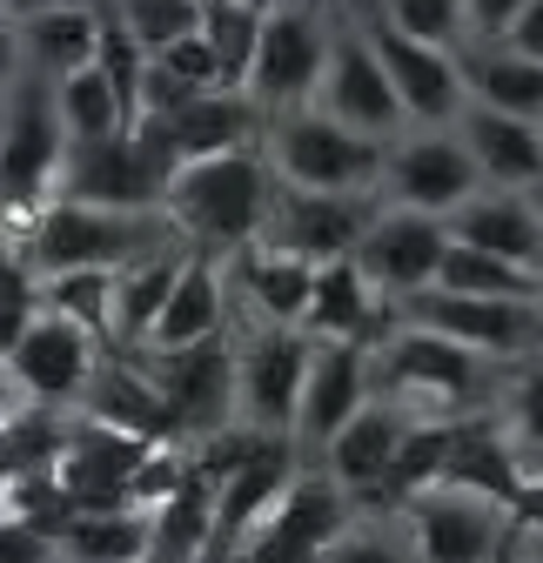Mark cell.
<instances>
[{
    "instance_id": "6da1fadb",
    "label": "cell",
    "mask_w": 543,
    "mask_h": 563,
    "mask_svg": "<svg viewBox=\"0 0 543 563\" xmlns=\"http://www.w3.org/2000/svg\"><path fill=\"white\" fill-rule=\"evenodd\" d=\"M503 376H510L503 363L410 322H389V335H376V396L402 402L417 422H456L497 409Z\"/></svg>"
},
{
    "instance_id": "7a4b0ae2",
    "label": "cell",
    "mask_w": 543,
    "mask_h": 563,
    "mask_svg": "<svg viewBox=\"0 0 543 563\" xmlns=\"http://www.w3.org/2000/svg\"><path fill=\"white\" fill-rule=\"evenodd\" d=\"M268 201H276V168L262 148L209 155V162H181L168 181V222L181 229L188 249L201 255H242L268 229Z\"/></svg>"
},
{
    "instance_id": "3957f363",
    "label": "cell",
    "mask_w": 543,
    "mask_h": 563,
    "mask_svg": "<svg viewBox=\"0 0 543 563\" xmlns=\"http://www.w3.org/2000/svg\"><path fill=\"white\" fill-rule=\"evenodd\" d=\"M181 229L168 222V208H95V201H54L34 216V229L14 242L27 275H81V268H128L155 249H175Z\"/></svg>"
},
{
    "instance_id": "277c9868",
    "label": "cell",
    "mask_w": 543,
    "mask_h": 563,
    "mask_svg": "<svg viewBox=\"0 0 543 563\" xmlns=\"http://www.w3.org/2000/svg\"><path fill=\"white\" fill-rule=\"evenodd\" d=\"M60 168H67V121L54 101V81H21L0 114V235L21 242L41 208L60 201Z\"/></svg>"
},
{
    "instance_id": "5b68a950",
    "label": "cell",
    "mask_w": 543,
    "mask_h": 563,
    "mask_svg": "<svg viewBox=\"0 0 543 563\" xmlns=\"http://www.w3.org/2000/svg\"><path fill=\"white\" fill-rule=\"evenodd\" d=\"M229 349H235V416H242V430L289 437L296 443V409H302L315 335L289 329V322H268V316H255V309L235 302Z\"/></svg>"
},
{
    "instance_id": "8992f818",
    "label": "cell",
    "mask_w": 543,
    "mask_h": 563,
    "mask_svg": "<svg viewBox=\"0 0 543 563\" xmlns=\"http://www.w3.org/2000/svg\"><path fill=\"white\" fill-rule=\"evenodd\" d=\"M262 155L276 168V181L289 188H315V195H376L383 168H389V141H369L343 121H329L322 108H296L262 128Z\"/></svg>"
},
{
    "instance_id": "52a82bcc",
    "label": "cell",
    "mask_w": 543,
    "mask_h": 563,
    "mask_svg": "<svg viewBox=\"0 0 543 563\" xmlns=\"http://www.w3.org/2000/svg\"><path fill=\"white\" fill-rule=\"evenodd\" d=\"M175 181V155L155 121L134 134H101V141H67V168L60 195L67 201H95V208H162Z\"/></svg>"
},
{
    "instance_id": "ba28073f",
    "label": "cell",
    "mask_w": 543,
    "mask_h": 563,
    "mask_svg": "<svg viewBox=\"0 0 543 563\" xmlns=\"http://www.w3.org/2000/svg\"><path fill=\"white\" fill-rule=\"evenodd\" d=\"M335 21L322 0H282L268 8V27H262V47H255V75H248V101L262 108V121L276 114H296L315 101V81L329 67V47H335Z\"/></svg>"
},
{
    "instance_id": "9c48e42d",
    "label": "cell",
    "mask_w": 543,
    "mask_h": 563,
    "mask_svg": "<svg viewBox=\"0 0 543 563\" xmlns=\"http://www.w3.org/2000/svg\"><path fill=\"white\" fill-rule=\"evenodd\" d=\"M402 523H410V543L423 563H510L517 550V510L497 497H477V489H410L396 497Z\"/></svg>"
},
{
    "instance_id": "30bf717a",
    "label": "cell",
    "mask_w": 543,
    "mask_h": 563,
    "mask_svg": "<svg viewBox=\"0 0 543 563\" xmlns=\"http://www.w3.org/2000/svg\"><path fill=\"white\" fill-rule=\"evenodd\" d=\"M8 369H14V383H21V396H27V409H47V416H81V402H88V389H95V376L108 369V342L95 335V329H81L75 316H60V309H34V322H27V335H21V349L8 356Z\"/></svg>"
},
{
    "instance_id": "8fae6325",
    "label": "cell",
    "mask_w": 543,
    "mask_h": 563,
    "mask_svg": "<svg viewBox=\"0 0 543 563\" xmlns=\"http://www.w3.org/2000/svg\"><path fill=\"white\" fill-rule=\"evenodd\" d=\"M396 322L450 335L477 356L517 369L543 356V302H517V296H450V289H423L396 309Z\"/></svg>"
},
{
    "instance_id": "7c38bea8",
    "label": "cell",
    "mask_w": 543,
    "mask_h": 563,
    "mask_svg": "<svg viewBox=\"0 0 543 563\" xmlns=\"http://www.w3.org/2000/svg\"><path fill=\"white\" fill-rule=\"evenodd\" d=\"M350 517H356V497L315 456H302V470L282 483V497L268 504L255 517V530L242 537V556L248 563H315Z\"/></svg>"
},
{
    "instance_id": "4fadbf2b",
    "label": "cell",
    "mask_w": 543,
    "mask_h": 563,
    "mask_svg": "<svg viewBox=\"0 0 543 563\" xmlns=\"http://www.w3.org/2000/svg\"><path fill=\"white\" fill-rule=\"evenodd\" d=\"M148 450L155 443L108 430L95 416H60V443L47 450V463H54L67 510H142L134 504V476H142Z\"/></svg>"
},
{
    "instance_id": "5bb4252c",
    "label": "cell",
    "mask_w": 543,
    "mask_h": 563,
    "mask_svg": "<svg viewBox=\"0 0 543 563\" xmlns=\"http://www.w3.org/2000/svg\"><path fill=\"white\" fill-rule=\"evenodd\" d=\"M469 195H484V175H477V162H469L456 121L410 128V134L389 141V168H383V188H376L383 208H417V216H443L450 222Z\"/></svg>"
},
{
    "instance_id": "9a60e30c",
    "label": "cell",
    "mask_w": 543,
    "mask_h": 563,
    "mask_svg": "<svg viewBox=\"0 0 543 563\" xmlns=\"http://www.w3.org/2000/svg\"><path fill=\"white\" fill-rule=\"evenodd\" d=\"M142 376L162 389L168 422L181 443H209L222 430H242L235 416V349L229 335L215 342H195V349H168V356H134Z\"/></svg>"
},
{
    "instance_id": "2e32d148",
    "label": "cell",
    "mask_w": 543,
    "mask_h": 563,
    "mask_svg": "<svg viewBox=\"0 0 543 563\" xmlns=\"http://www.w3.org/2000/svg\"><path fill=\"white\" fill-rule=\"evenodd\" d=\"M376 60H383V75L402 101V114H410V128H443L463 114L469 88H463V47H436V41H417V34H402L396 21H383L376 8L356 14Z\"/></svg>"
},
{
    "instance_id": "e0dca14e",
    "label": "cell",
    "mask_w": 543,
    "mask_h": 563,
    "mask_svg": "<svg viewBox=\"0 0 543 563\" xmlns=\"http://www.w3.org/2000/svg\"><path fill=\"white\" fill-rule=\"evenodd\" d=\"M329 121H343L369 141H396V134H410V114H402L389 75H383V60L363 34V21L350 14L343 27H335V47H329V67H322V81H315V101Z\"/></svg>"
},
{
    "instance_id": "ac0fdd59",
    "label": "cell",
    "mask_w": 543,
    "mask_h": 563,
    "mask_svg": "<svg viewBox=\"0 0 543 563\" xmlns=\"http://www.w3.org/2000/svg\"><path fill=\"white\" fill-rule=\"evenodd\" d=\"M450 242H456V235H450L443 216H417V208H383V201H376V222L363 229L356 262H363V275L376 282V289L402 309L410 296L436 289Z\"/></svg>"
},
{
    "instance_id": "d6986e66",
    "label": "cell",
    "mask_w": 543,
    "mask_h": 563,
    "mask_svg": "<svg viewBox=\"0 0 543 563\" xmlns=\"http://www.w3.org/2000/svg\"><path fill=\"white\" fill-rule=\"evenodd\" d=\"M376 396V342H350V335H315L309 356V383H302V409H296V450L322 456L343 422Z\"/></svg>"
},
{
    "instance_id": "ffe728a7",
    "label": "cell",
    "mask_w": 543,
    "mask_h": 563,
    "mask_svg": "<svg viewBox=\"0 0 543 563\" xmlns=\"http://www.w3.org/2000/svg\"><path fill=\"white\" fill-rule=\"evenodd\" d=\"M376 222V195H315V188H289L276 181V201H268V249H289L302 262H343L356 255L363 229Z\"/></svg>"
},
{
    "instance_id": "44dd1931",
    "label": "cell",
    "mask_w": 543,
    "mask_h": 563,
    "mask_svg": "<svg viewBox=\"0 0 543 563\" xmlns=\"http://www.w3.org/2000/svg\"><path fill=\"white\" fill-rule=\"evenodd\" d=\"M410 430H417V416L402 409V402H389V396H369L350 422H343V437H335L315 463L350 489L356 504H389V483H396V456H402V443H410Z\"/></svg>"
},
{
    "instance_id": "7402d4cb",
    "label": "cell",
    "mask_w": 543,
    "mask_h": 563,
    "mask_svg": "<svg viewBox=\"0 0 543 563\" xmlns=\"http://www.w3.org/2000/svg\"><path fill=\"white\" fill-rule=\"evenodd\" d=\"M229 316H235V282H229V262H222V255L188 249L175 296H168V309L155 316L148 342L134 349V356H168V349L215 342V335H229Z\"/></svg>"
},
{
    "instance_id": "603a6c76",
    "label": "cell",
    "mask_w": 543,
    "mask_h": 563,
    "mask_svg": "<svg viewBox=\"0 0 543 563\" xmlns=\"http://www.w3.org/2000/svg\"><path fill=\"white\" fill-rule=\"evenodd\" d=\"M456 134H463L469 162H477L484 188L530 195L543 181V121H523V114H503V108H484V101H463Z\"/></svg>"
},
{
    "instance_id": "cb8c5ba5",
    "label": "cell",
    "mask_w": 543,
    "mask_h": 563,
    "mask_svg": "<svg viewBox=\"0 0 543 563\" xmlns=\"http://www.w3.org/2000/svg\"><path fill=\"white\" fill-rule=\"evenodd\" d=\"M168 141V155L175 168L181 162H209V155H235V148H262V108L248 95H201L175 114H148Z\"/></svg>"
},
{
    "instance_id": "d4e9b609",
    "label": "cell",
    "mask_w": 543,
    "mask_h": 563,
    "mask_svg": "<svg viewBox=\"0 0 543 563\" xmlns=\"http://www.w3.org/2000/svg\"><path fill=\"white\" fill-rule=\"evenodd\" d=\"M389 322H396V302L376 289L369 275H363V262H356V255L322 262V268H315V296H309V316H302V329H309V335L376 342V335H389Z\"/></svg>"
},
{
    "instance_id": "484cf974",
    "label": "cell",
    "mask_w": 543,
    "mask_h": 563,
    "mask_svg": "<svg viewBox=\"0 0 543 563\" xmlns=\"http://www.w3.org/2000/svg\"><path fill=\"white\" fill-rule=\"evenodd\" d=\"M450 235L469 242V249L510 255L523 268H543V208H536V195H517V188L469 195L456 216H450Z\"/></svg>"
},
{
    "instance_id": "4316f807",
    "label": "cell",
    "mask_w": 543,
    "mask_h": 563,
    "mask_svg": "<svg viewBox=\"0 0 543 563\" xmlns=\"http://www.w3.org/2000/svg\"><path fill=\"white\" fill-rule=\"evenodd\" d=\"M229 282H235V302L242 309L302 329L309 296H315V262H302L289 249H268V242H248L242 255H229Z\"/></svg>"
},
{
    "instance_id": "83f0119b",
    "label": "cell",
    "mask_w": 543,
    "mask_h": 563,
    "mask_svg": "<svg viewBox=\"0 0 543 563\" xmlns=\"http://www.w3.org/2000/svg\"><path fill=\"white\" fill-rule=\"evenodd\" d=\"M14 21H21V47H27V75L67 81L75 67H95L108 8H41V14H14Z\"/></svg>"
},
{
    "instance_id": "f1b7e54d",
    "label": "cell",
    "mask_w": 543,
    "mask_h": 563,
    "mask_svg": "<svg viewBox=\"0 0 543 563\" xmlns=\"http://www.w3.org/2000/svg\"><path fill=\"white\" fill-rule=\"evenodd\" d=\"M463 88L484 108L543 121V60H530L510 41H463Z\"/></svg>"
},
{
    "instance_id": "f546056e",
    "label": "cell",
    "mask_w": 543,
    "mask_h": 563,
    "mask_svg": "<svg viewBox=\"0 0 543 563\" xmlns=\"http://www.w3.org/2000/svg\"><path fill=\"white\" fill-rule=\"evenodd\" d=\"M181 262H188V242L155 249V255H142V262L114 268V356H134V349L148 342L155 316L168 309L175 282H181Z\"/></svg>"
},
{
    "instance_id": "4dcf8cb0",
    "label": "cell",
    "mask_w": 543,
    "mask_h": 563,
    "mask_svg": "<svg viewBox=\"0 0 543 563\" xmlns=\"http://www.w3.org/2000/svg\"><path fill=\"white\" fill-rule=\"evenodd\" d=\"M148 517H155V556L188 563L201 543L215 537V523H222V483L195 463V470L181 476V489H175V497H162Z\"/></svg>"
},
{
    "instance_id": "1f68e13d",
    "label": "cell",
    "mask_w": 543,
    "mask_h": 563,
    "mask_svg": "<svg viewBox=\"0 0 543 563\" xmlns=\"http://www.w3.org/2000/svg\"><path fill=\"white\" fill-rule=\"evenodd\" d=\"M67 563H142L155 556V517L148 510H75L60 523Z\"/></svg>"
},
{
    "instance_id": "d6a6232c",
    "label": "cell",
    "mask_w": 543,
    "mask_h": 563,
    "mask_svg": "<svg viewBox=\"0 0 543 563\" xmlns=\"http://www.w3.org/2000/svg\"><path fill=\"white\" fill-rule=\"evenodd\" d=\"M436 289H450V296H517V302H543V268H523V262H510V255L450 242Z\"/></svg>"
},
{
    "instance_id": "836d02e7",
    "label": "cell",
    "mask_w": 543,
    "mask_h": 563,
    "mask_svg": "<svg viewBox=\"0 0 543 563\" xmlns=\"http://www.w3.org/2000/svg\"><path fill=\"white\" fill-rule=\"evenodd\" d=\"M315 563H423L410 543V523H402L396 504H356V517L329 537V550Z\"/></svg>"
},
{
    "instance_id": "e575fe53",
    "label": "cell",
    "mask_w": 543,
    "mask_h": 563,
    "mask_svg": "<svg viewBox=\"0 0 543 563\" xmlns=\"http://www.w3.org/2000/svg\"><path fill=\"white\" fill-rule=\"evenodd\" d=\"M262 27H268L262 8H229V0H209V14H201V41L215 47V67H222V88L229 95H248Z\"/></svg>"
},
{
    "instance_id": "d590c367",
    "label": "cell",
    "mask_w": 543,
    "mask_h": 563,
    "mask_svg": "<svg viewBox=\"0 0 543 563\" xmlns=\"http://www.w3.org/2000/svg\"><path fill=\"white\" fill-rule=\"evenodd\" d=\"M497 422L510 450L523 456V470H543V356L536 363H517L497 389Z\"/></svg>"
},
{
    "instance_id": "8d00e7d4",
    "label": "cell",
    "mask_w": 543,
    "mask_h": 563,
    "mask_svg": "<svg viewBox=\"0 0 543 563\" xmlns=\"http://www.w3.org/2000/svg\"><path fill=\"white\" fill-rule=\"evenodd\" d=\"M54 101H60V121H67V141H101V134H134L121 121V101L108 88L101 67H75L67 81H54Z\"/></svg>"
},
{
    "instance_id": "74e56055",
    "label": "cell",
    "mask_w": 543,
    "mask_h": 563,
    "mask_svg": "<svg viewBox=\"0 0 543 563\" xmlns=\"http://www.w3.org/2000/svg\"><path fill=\"white\" fill-rule=\"evenodd\" d=\"M108 14H114L134 41H142L148 54H162V47L201 34V14H209V0H108Z\"/></svg>"
},
{
    "instance_id": "f35d334b",
    "label": "cell",
    "mask_w": 543,
    "mask_h": 563,
    "mask_svg": "<svg viewBox=\"0 0 543 563\" xmlns=\"http://www.w3.org/2000/svg\"><path fill=\"white\" fill-rule=\"evenodd\" d=\"M369 8H376L383 21H396L402 34L436 41V47H463V41H469V14H463V0H369Z\"/></svg>"
},
{
    "instance_id": "ab89813d",
    "label": "cell",
    "mask_w": 543,
    "mask_h": 563,
    "mask_svg": "<svg viewBox=\"0 0 543 563\" xmlns=\"http://www.w3.org/2000/svg\"><path fill=\"white\" fill-rule=\"evenodd\" d=\"M34 309H41V289H0V363H8L14 349H21Z\"/></svg>"
},
{
    "instance_id": "60d3db41",
    "label": "cell",
    "mask_w": 543,
    "mask_h": 563,
    "mask_svg": "<svg viewBox=\"0 0 543 563\" xmlns=\"http://www.w3.org/2000/svg\"><path fill=\"white\" fill-rule=\"evenodd\" d=\"M530 8V0H463V14H469V41H503L517 27V14Z\"/></svg>"
},
{
    "instance_id": "b9f144b4",
    "label": "cell",
    "mask_w": 543,
    "mask_h": 563,
    "mask_svg": "<svg viewBox=\"0 0 543 563\" xmlns=\"http://www.w3.org/2000/svg\"><path fill=\"white\" fill-rule=\"evenodd\" d=\"M21 81H27V47H21V21L8 14L0 21V101H8Z\"/></svg>"
},
{
    "instance_id": "7bdbcfd3",
    "label": "cell",
    "mask_w": 543,
    "mask_h": 563,
    "mask_svg": "<svg viewBox=\"0 0 543 563\" xmlns=\"http://www.w3.org/2000/svg\"><path fill=\"white\" fill-rule=\"evenodd\" d=\"M503 41H510V47H523L530 60H543V0H530V8L517 14V27H510Z\"/></svg>"
},
{
    "instance_id": "ee69618b",
    "label": "cell",
    "mask_w": 543,
    "mask_h": 563,
    "mask_svg": "<svg viewBox=\"0 0 543 563\" xmlns=\"http://www.w3.org/2000/svg\"><path fill=\"white\" fill-rule=\"evenodd\" d=\"M188 563H248V556H242V543H235V537H222V530H215L209 543L188 556Z\"/></svg>"
},
{
    "instance_id": "f6af8a7d",
    "label": "cell",
    "mask_w": 543,
    "mask_h": 563,
    "mask_svg": "<svg viewBox=\"0 0 543 563\" xmlns=\"http://www.w3.org/2000/svg\"><path fill=\"white\" fill-rule=\"evenodd\" d=\"M27 409V396H21V383H14V369L8 363H0V422H14Z\"/></svg>"
},
{
    "instance_id": "bcb514c9",
    "label": "cell",
    "mask_w": 543,
    "mask_h": 563,
    "mask_svg": "<svg viewBox=\"0 0 543 563\" xmlns=\"http://www.w3.org/2000/svg\"><path fill=\"white\" fill-rule=\"evenodd\" d=\"M510 563H543V530H517V550Z\"/></svg>"
},
{
    "instance_id": "7dc6e473",
    "label": "cell",
    "mask_w": 543,
    "mask_h": 563,
    "mask_svg": "<svg viewBox=\"0 0 543 563\" xmlns=\"http://www.w3.org/2000/svg\"><path fill=\"white\" fill-rule=\"evenodd\" d=\"M41 8H108V0H14V14H41Z\"/></svg>"
},
{
    "instance_id": "c3c4849f",
    "label": "cell",
    "mask_w": 543,
    "mask_h": 563,
    "mask_svg": "<svg viewBox=\"0 0 543 563\" xmlns=\"http://www.w3.org/2000/svg\"><path fill=\"white\" fill-rule=\"evenodd\" d=\"M229 8H262L268 14V8H282V0H229Z\"/></svg>"
},
{
    "instance_id": "681fc988",
    "label": "cell",
    "mask_w": 543,
    "mask_h": 563,
    "mask_svg": "<svg viewBox=\"0 0 543 563\" xmlns=\"http://www.w3.org/2000/svg\"><path fill=\"white\" fill-rule=\"evenodd\" d=\"M8 14H14V0H0V21H8Z\"/></svg>"
},
{
    "instance_id": "f907efd6",
    "label": "cell",
    "mask_w": 543,
    "mask_h": 563,
    "mask_svg": "<svg viewBox=\"0 0 543 563\" xmlns=\"http://www.w3.org/2000/svg\"><path fill=\"white\" fill-rule=\"evenodd\" d=\"M530 195H536V208H543V181H536V188H530Z\"/></svg>"
},
{
    "instance_id": "816d5d0a",
    "label": "cell",
    "mask_w": 543,
    "mask_h": 563,
    "mask_svg": "<svg viewBox=\"0 0 543 563\" xmlns=\"http://www.w3.org/2000/svg\"><path fill=\"white\" fill-rule=\"evenodd\" d=\"M142 563H168V556H142Z\"/></svg>"
},
{
    "instance_id": "f5cc1de1",
    "label": "cell",
    "mask_w": 543,
    "mask_h": 563,
    "mask_svg": "<svg viewBox=\"0 0 543 563\" xmlns=\"http://www.w3.org/2000/svg\"><path fill=\"white\" fill-rule=\"evenodd\" d=\"M0 114H8V101H0Z\"/></svg>"
}]
</instances>
